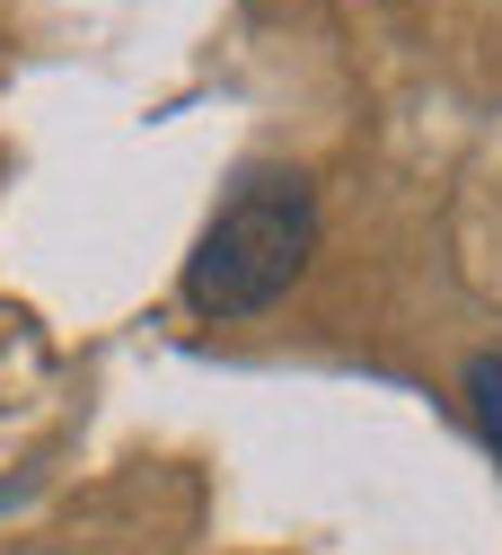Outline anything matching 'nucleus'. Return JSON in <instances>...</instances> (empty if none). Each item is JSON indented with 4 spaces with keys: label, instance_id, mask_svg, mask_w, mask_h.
<instances>
[{
    "label": "nucleus",
    "instance_id": "obj_1",
    "mask_svg": "<svg viewBox=\"0 0 502 555\" xmlns=\"http://www.w3.org/2000/svg\"><path fill=\"white\" fill-rule=\"evenodd\" d=\"M318 247V194L292 168H256L239 194L211 212V230L185 256V300L203 318H256L300 283V264Z\"/></svg>",
    "mask_w": 502,
    "mask_h": 555
},
{
    "label": "nucleus",
    "instance_id": "obj_2",
    "mask_svg": "<svg viewBox=\"0 0 502 555\" xmlns=\"http://www.w3.org/2000/svg\"><path fill=\"white\" fill-rule=\"evenodd\" d=\"M467 397H476V424H485V441L502 450V353H476V362H467Z\"/></svg>",
    "mask_w": 502,
    "mask_h": 555
},
{
    "label": "nucleus",
    "instance_id": "obj_3",
    "mask_svg": "<svg viewBox=\"0 0 502 555\" xmlns=\"http://www.w3.org/2000/svg\"><path fill=\"white\" fill-rule=\"evenodd\" d=\"M0 503H10V485H0Z\"/></svg>",
    "mask_w": 502,
    "mask_h": 555
}]
</instances>
